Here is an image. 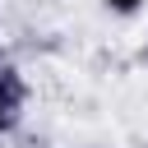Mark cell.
<instances>
[{
    "instance_id": "obj_1",
    "label": "cell",
    "mask_w": 148,
    "mask_h": 148,
    "mask_svg": "<svg viewBox=\"0 0 148 148\" xmlns=\"http://www.w3.org/2000/svg\"><path fill=\"white\" fill-rule=\"evenodd\" d=\"M23 79L14 74V69H0V134L5 130H14V120H18V111H23Z\"/></svg>"
},
{
    "instance_id": "obj_2",
    "label": "cell",
    "mask_w": 148,
    "mask_h": 148,
    "mask_svg": "<svg viewBox=\"0 0 148 148\" xmlns=\"http://www.w3.org/2000/svg\"><path fill=\"white\" fill-rule=\"evenodd\" d=\"M106 5H111V9H120V14H130V9H139L143 0H106Z\"/></svg>"
}]
</instances>
